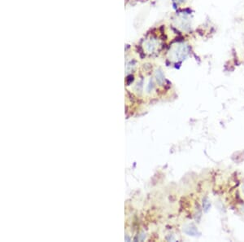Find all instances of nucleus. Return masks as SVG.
Segmentation results:
<instances>
[{
    "label": "nucleus",
    "instance_id": "1",
    "mask_svg": "<svg viewBox=\"0 0 244 242\" xmlns=\"http://www.w3.org/2000/svg\"><path fill=\"white\" fill-rule=\"evenodd\" d=\"M173 2H182L184 0H173Z\"/></svg>",
    "mask_w": 244,
    "mask_h": 242
}]
</instances>
